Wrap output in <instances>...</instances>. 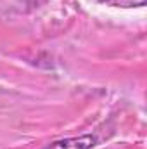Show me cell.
Instances as JSON below:
<instances>
[{"instance_id":"6da1fadb","label":"cell","mask_w":147,"mask_h":149,"mask_svg":"<svg viewBox=\"0 0 147 149\" xmlns=\"http://www.w3.org/2000/svg\"><path fill=\"white\" fill-rule=\"evenodd\" d=\"M94 146H95V137L90 134H85L80 137H68V139L55 141L43 149H90Z\"/></svg>"},{"instance_id":"7a4b0ae2","label":"cell","mask_w":147,"mask_h":149,"mask_svg":"<svg viewBox=\"0 0 147 149\" xmlns=\"http://www.w3.org/2000/svg\"><path fill=\"white\" fill-rule=\"evenodd\" d=\"M109 7H121V9H133V7H144L147 0H97Z\"/></svg>"}]
</instances>
